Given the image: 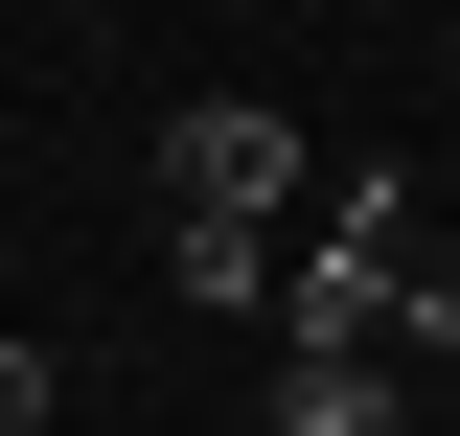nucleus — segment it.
Wrapping results in <instances>:
<instances>
[{
	"mask_svg": "<svg viewBox=\"0 0 460 436\" xmlns=\"http://www.w3.org/2000/svg\"><path fill=\"white\" fill-rule=\"evenodd\" d=\"M414 344H460V230H438V253H392V368H414Z\"/></svg>",
	"mask_w": 460,
	"mask_h": 436,
	"instance_id": "obj_4",
	"label": "nucleus"
},
{
	"mask_svg": "<svg viewBox=\"0 0 460 436\" xmlns=\"http://www.w3.org/2000/svg\"><path fill=\"white\" fill-rule=\"evenodd\" d=\"M69 414V368H47V344H0V436H47Z\"/></svg>",
	"mask_w": 460,
	"mask_h": 436,
	"instance_id": "obj_5",
	"label": "nucleus"
},
{
	"mask_svg": "<svg viewBox=\"0 0 460 436\" xmlns=\"http://www.w3.org/2000/svg\"><path fill=\"white\" fill-rule=\"evenodd\" d=\"M299 184H323V138H299V115H253V92L162 115V230H299Z\"/></svg>",
	"mask_w": 460,
	"mask_h": 436,
	"instance_id": "obj_1",
	"label": "nucleus"
},
{
	"mask_svg": "<svg viewBox=\"0 0 460 436\" xmlns=\"http://www.w3.org/2000/svg\"><path fill=\"white\" fill-rule=\"evenodd\" d=\"M162 275H184V299H230V322H253V299H277V230H162Z\"/></svg>",
	"mask_w": 460,
	"mask_h": 436,
	"instance_id": "obj_3",
	"label": "nucleus"
},
{
	"mask_svg": "<svg viewBox=\"0 0 460 436\" xmlns=\"http://www.w3.org/2000/svg\"><path fill=\"white\" fill-rule=\"evenodd\" d=\"M277 436H414L392 368H277Z\"/></svg>",
	"mask_w": 460,
	"mask_h": 436,
	"instance_id": "obj_2",
	"label": "nucleus"
}]
</instances>
